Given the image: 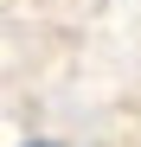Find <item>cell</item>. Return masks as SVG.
I'll use <instances>...</instances> for the list:
<instances>
[{
  "instance_id": "cell-1",
  "label": "cell",
  "mask_w": 141,
  "mask_h": 147,
  "mask_svg": "<svg viewBox=\"0 0 141 147\" xmlns=\"http://www.w3.org/2000/svg\"><path fill=\"white\" fill-rule=\"evenodd\" d=\"M39 147H45V141H39Z\"/></svg>"
}]
</instances>
